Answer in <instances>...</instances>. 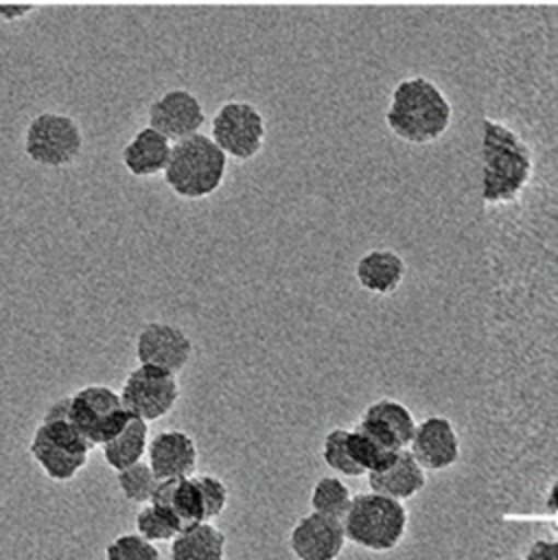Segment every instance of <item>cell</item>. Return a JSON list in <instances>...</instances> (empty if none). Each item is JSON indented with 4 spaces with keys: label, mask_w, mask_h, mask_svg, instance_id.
<instances>
[{
    "label": "cell",
    "mask_w": 558,
    "mask_h": 560,
    "mask_svg": "<svg viewBox=\"0 0 558 560\" xmlns=\"http://www.w3.org/2000/svg\"><path fill=\"white\" fill-rule=\"evenodd\" d=\"M206 122V109L199 96L186 88H168L147 107V125L158 129L171 142L199 133Z\"/></svg>",
    "instance_id": "11"
},
{
    "label": "cell",
    "mask_w": 558,
    "mask_h": 560,
    "mask_svg": "<svg viewBox=\"0 0 558 560\" xmlns=\"http://www.w3.org/2000/svg\"><path fill=\"white\" fill-rule=\"evenodd\" d=\"M33 7L24 2H0V20H20L26 13H31Z\"/></svg>",
    "instance_id": "29"
},
{
    "label": "cell",
    "mask_w": 558,
    "mask_h": 560,
    "mask_svg": "<svg viewBox=\"0 0 558 560\" xmlns=\"http://www.w3.org/2000/svg\"><path fill=\"white\" fill-rule=\"evenodd\" d=\"M147 446H149V422L138 416H129L120 433L101 446V453L105 464L114 472H118L131 464L142 462V457L147 455Z\"/></svg>",
    "instance_id": "20"
},
{
    "label": "cell",
    "mask_w": 558,
    "mask_h": 560,
    "mask_svg": "<svg viewBox=\"0 0 558 560\" xmlns=\"http://www.w3.org/2000/svg\"><path fill=\"white\" fill-rule=\"evenodd\" d=\"M407 508L400 499L374 490L354 494L341 518L346 540L374 553L396 549L407 532Z\"/></svg>",
    "instance_id": "5"
},
{
    "label": "cell",
    "mask_w": 558,
    "mask_h": 560,
    "mask_svg": "<svg viewBox=\"0 0 558 560\" xmlns=\"http://www.w3.org/2000/svg\"><path fill=\"white\" fill-rule=\"evenodd\" d=\"M346 446H348V453L352 455V459L365 470V475L387 468L400 453V451L387 446L385 442H381L376 435H372L361 424H357L354 429H348Z\"/></svg>",
    "instance_id": "21"
},
{
    "label": "cell",
    "mask_w": 558,
    "mask_h": 560,
    "mask_svg": "<svg viewBox=\"0 0 558 560\" xmlns=\"http://www.w3.org/2000/svg\"><path fill=\"white\" fill-rule=\"evenodd\" d=\"M228 536L212 521L184 527L168 542V560H225Z\"/></svg>",
    "instance_id": "18"
},
{
    "label": "cell",
    "mask_w": 558,
    "mask_h": 560,
    "mask_svg": "<svg viewBox=\"0 0 558 560\" xmlns=\"http://www.w3.org/2000/svg\"><path fill=\"white\" fill-rule=\"evenodd\" d=\"M147 462L158 479L190 477L199 464V448L190 433L182 429H164L149 438Z\"/></svg>",
    "instance_id": "14"
},
{
    "label": "cell",
    "mask_w": 558,
    "mask_h": 560,
    "mask_svg": "<svg viewBox=\"0 0 558 560\" xmlns=\"http://www.w3.org/2000/svg\"><path fill=\"white\" fill-rule=\"evenodd\" d=\"M133 525H136V532L160 545V542H171L184 527L162 508L153 505V503H144L140 505V510L136 512V518H133Z\"/></svg>",
    "instance_id": "23"
},
{
    "label": "cell",
    "mask_w": 558,
    "mask_h": 560,
    "mask_svg": "<svg viewBox=\"0 0 558 560\" xmlns=\"http://www.w3.org/2000/svg\"><path fill=\"white\" fill-rule=\"evenodd\" d=\"M228 175V155L208 133H193L173 142L168 164L162 173L166 188L186 201L214 195Z\"/></svg>",
    "instance_id": "4"
},
{
    "label": "cell",
    "mask_w": 558,
    "mask_h": 560,
    "mask_svg": "<svg viewBox=\"0 0 558 560\" xmlns=\"http://www.w3.org/2000/svg\"><path fill=\"white\" fill-rule=\"evenodd\" d=\"M193 339L188 332L164 319H149L136 335L133 354L142 365H153L171 374H179L193 361Z\"/></svg>",
    "instance_id": "10"
},
{
    "label": "cell",
    "mask_w": 558,
    "mask_h": 560,
    "mask_svg": "<svg viewBox=\"0 0 558 560\" xmlns=\"http://www.w3.org/2000/svg\"><path fill=\"white\" fill-rule=\"evenodd\" d=\"M530 144L510 125L484 118L481 127V199L486 206L512 203L532 179Z\"/></svg>",
    "instance_id": "2"
},
{
    "label": "cell",
    "mask_w": 558,
    "mask_h": 560,
    "mask_svg": "<svg viewBox=\"0 0 558 560\" xmlns=\"http://www.w3.org/2000/svg\"><path fill=\"white\" fill-rule=\"evenodd\" d=\"M350 501H352L350 488L339 477H333V475L319 477L313 483L311 497H309V503H311L313 512L335 516V518L346 516V512L350 508Z\"/></svg>",
    "instance_id": "22"
},
{
    "label": "cell",
    "mask_w": 558,
    "mask_h": 560,
    "mask_svg": "<svg viewBox=\"0 0 558 560\" xmlns=\"http://www.w3.org/2000/svg\"><path fill=\"white\" fill-rule=\"evenodd\" d=\"M197 479H199V486L204 492L208 521H214L225 512V508L230 503V490H228L225 481L212 472H199Z\"/></svg>",
    "instance_id": "27"
},
{
    "label": "cell",
    "mask_w": 558,
    "mask_h": 560,
    "mask_svg": "<svg viewBox=\"0 0 558 560\" xmlns=\"http://www.w3.org/2000/svg\"><path fill=\"white\" fill-rule=\"evenodd\" d=\"M346 433L348 429L344 427H335L330 429L326 435H324V442H322V459L324 464L341 475V477H363L365 470L352 459V455L348 453V446H346Z\"/></svg>",
    "instance_id": "25"
},
{
    "label": "cell",
    "mask_w": 558,
    "mask_h": 560,
    "mask_svg": "<svg viewBox=\"0 0 558 560\" xmlns=\"http://www.w3.org/2000/svg\"><path fill=\"white\" fill-rule=\"evenodd\" d=\"M173 151V142L158 129L144 125L136 129L120 149V164L133 177L162 175Z\"/></svg>",
    "instance_id": "15"
},
{
    "label": "cell",
    "mask_w": 558,
    "mask_h": 560,
    "mask_svg": "<svg viewBox=\"0 0 558 560\" xmlns=\"http://www.w3.org/2000/svg\"><path fill=\"white\" fill-rule=\"evenodd\" d=\"M105 560H162L155 542L142 538L138 532H123L103 549Z\"/></svg>",
    "instance_id": "26"
},
{
    "label": "cell",
    "mask_w": 558,
    "mask_h": 560,
    "mask_svg": "<svg viewBox=\"0 0 558 560\" xmlns=\"http://www.w3.org/2000/svg\"><path fill=\"white\" fill-rule=\"evenodd\" d=\"M425 483H427L425 468L416 462L409 448H403L387 468L368 472L370 490L400 499V501L418 494L425 488Z\"/></svg>",
    "instance_id": "17"
},
{
    "label": "cell",
    "mask_w": 558,
    "mask_h": 560,
    "mask_svg": "<svg viewBox=\"0 0 558 560\" xmlns=\"http://www.w3.org/2000/svg\"><path fill=\"white\" fill-rule=\"evenodd\" d=\"M287 545L295 560H337L346 545L344 523L311 510L293 523Z\"/></svg>",
    "instance_id": "12"
},
{
    "label": "cell",
    "mask_w": 558,
    "mask_h": 560,
    "mask_svg": "<svg viewBox=\"0 0 558 560\" xmlns=\"http://www.w3.org/2000/svg\"><path fill=\"white\" fill-rule=\"evenodd\" d=\"M545 508H547V514H549V516L558 518V477H556V481L551 483V488H549V492H547ZM551 527H554V532H558V521H554Z\"/></svg>",
    "instance_id": "30"
},
{
    "label": "cell",
    "mask_w": 558,
    "mask_h": 560,
    "mask_svg": "<svg viewBox=\"0 0 558 560\" xmlns=\"http://www.w3.org/2000/svg\"><path fill=\"white\" fill-rule=\"evenodd\" d=\"M523 560H558V538L556 540H534Z\"/></svg>",
    "instance_id": "28"
},
{
    "label": "cell",
    "mask_w": 558,
    "mask_h": 560,
    "mask_svg": "<svg viewBox=\"0 0 558 560\" xmlns=\"http://www.w3.org/2000/svg\"><path fill=\"white\" fill-rule=\"evenodd\" d=\"M68 416L83 438L96 448L109 442L129 420L120 392L103 383H90L66 394Z\"/></svg>",
    "instance_id": "7"
},
{
    "label": "cell",
    "mask_w": 558,
    "mask_h": 560,
    "mask_svg": "<svg viewBox=\"0 0 558 560\" xmlns=\"http://www.w3.org/2000/svg\"><path fill=\"white\" fill-rule=\"evenodd\" d=\"M407 448L425 470H446L460 459L457 431L444 416H429L416 424Z\"/></svg>",
    "instance_id": "13"
},
{
    "label": "cell",
    "mask_w": 558,
    "mask_h": 560,
    "mask_svg": "<svg viewBox=\"0 0 558 560\" xmlns=\"http://www.w3.org/2000/svg\"><path fill=\"white\" fill-rule=\"evenodd\" d=\"M208 136L228 155V160L249 162L265 147L267 122L254 103L230 98L212 114Z\"/></svg>",
    "instance_id": "8"
},
{
    "label": "cell",
    "mask_w": 558,
    "mask_h": 560,
    "mask_svg": "<svg viewBox=\"0 0 558 560\" xmlns=\"http://www.w3.org/2000/svg\"><path fill=\"white\" fill-rule=\"evenodd\" d=\"M354 278L365 291L390 295L405 278V260L394 249H370L357 260Z\"/></svg>",
    "instance_id": "19"
},
{
    "label": "cell",
    "mask_w": 558,
    "mask_h": 560,
    "mask_svg": "<svg viewBox=\"0 0 558 560\" xmlns=\"http://www.w3.org/2000/svg\"><path fill=\"white\" fill-rule=\"evenodd\" d=\"M453 120V105L444 90L429 77L400 79L387 98L385 125L407 144H431L440 140Z\"/></svg>",
    "instance_id": "1"
},
{
    "label": "cell",
    "mask_w": 558,
    "mask_h": 560,
    "mask_svg": "<svg viewBox=\"0 0 558 560\" xmlns=\"http://www.w3.org/2000/svg\"><path fill=\"white\" fill-rule=\"evenodd\" d=\"M83 144L81 125L61 112H39L22 131L24 155L42 168L72 166L81 158Z\"/></svg>",
    "instance_id": "6"
},
{
    "label": "cell",
    "mask_w": 558,
    "mask_h": 560,
    "mask_svg": "<svg viewBox=\"0 0 558 560\" xmlns=\"http://www.w3.org/2000/svg\"><path fill=\"white\" fill-rule=\"evenodd\" d=\"M179 394H182V387H179L177 374H171L153 365H142V363H138L125 376L120 387V398L125 409L131 416H138L147 422L166 418L175 409Z\"/></svg>",
    "instance_id": "9"
},
{
    "label": "cell",
    "mask_w": 558,
    "mask_h": 560,
    "mask_svg": "<svg viewBox=\"0 0 558 560\" xmlns=\"http://www.w3.org/2000/svg\"><path fill=\"white\" fill-rule=\"evenodd\" d=\"M94 446L72 424L66 396L44 409L39 424L28 440V455L42 475L55 483L72 481L90 459Z\"/></svg>",
    "instance_id": "3"
},
{
    "label": "cell",
    "mask_w": 558,
    "mask_h": 560,
    "mask_svg": "<svg viewBox=\"0 0 558 560\" xmlns=\"http://www.w3.org/2000/svg\"><path fill=\"white\" fill-rule=\"evenodd\" d=\"M359 424L396 451L407 448L416 431V420L411 411L403 402L392 398H381L368 405L361 413Z\"/></svg>",
    "instance_id": "16"
},
{
    "label": "cell",
    "mask_w": 558,
    "mask_h": 560,
    "mask_svg": "<svg viewBox=\"0 0 558 560\" xmlns=\"http://www.w3.org/2000/svg\"><path fill=\"white\" fill-rule=\"evenodd\" d=\"M158 481L160 479L155 477V472L149 466V462H138V464H131V466H127V468L116 472L118 492L127 501L138 503V505H144V503L151 501Z\"/></svg>",
    "instance_id": "24"
}]
</instances>
